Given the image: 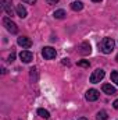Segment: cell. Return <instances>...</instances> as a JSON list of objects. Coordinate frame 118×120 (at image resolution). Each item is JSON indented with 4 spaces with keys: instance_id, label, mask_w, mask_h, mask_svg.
<instances>
[{
    "instance_id": "9c48e42d",
    "label": "cell",
    "mask_w": 118,
    "mask_h": 120,
    "mask_svg": "<svg viewBox=\"0 0 118 120\" xmlns=\"http://www.w3.org/2000/svg\"><path fill=\"white\" fill-rule=\"evenodd\" d=\"M15 13H17V15L20 18H25L27 17V10H25V7L22 4H17L15 6Z\"/></svg>"
},
{
    "instance_id": "277c9868",
    "label": "cell",
    "mask_w": 118,
    "mask_h": 120,
    "mask_svg": "<svg viewBox=\"0 0 118 120\" xmlns=\"http://www.w3.org/2000/svg\"><path fill=\"white\" fill-rule=\"evenodd\" d=\"M42 56L46 60H52L57 56V52H56V49H53L52 46H45L43 50H42Z\"/></svg>"
},
{
    "instance_id": "ba28073f",
    "label": "cell",
    "mask_w": 118,
    "mask_h": 120,
    "mask_svg": "<svg viewBox=\"0 0 118 120\" xmlns=\"http://www.w3.org/2000/svg\"><path fill=\"white\" fill-rule=\"evenodd\" d=\"M101 90H103L104 94H107V95H115V94H117V90H115L111 84H103Z\"/></svg>"
},
{
    "instance_id": "cb8c5ba5",
    "label": "cell",
    "mask_w": 118,
    "mask_h": 120,
    "mask_svg": "<svg viewBox=\"0 0 118 120\" xmlns=\"http://www.w3.org/2000/svg\"><path fill=\"white\" fill-rule=\"evenodd\" d=\"M78 120H88L86 117H81V119H78Z\"/></svg>"
},
{
    "instance_id": "603a6c76",
    "label": "cell",
    "mask_w": 118,
    "mask_h": 120,
    "mask_svg": "<svg viewBox=\"0 0 118 120\" xmlns=\"http://www.w3.org/2000/svg\"><path fill=\"white\" fill-rule=\"evenodd\" d=\"M92 1H94V3H100L101 0H92Z\"/></svg>"
},
{
    "instance_id": "2e32d148",
    "label": "cell",
    "mask_w": 118,
    "mask_h": 120,
    "mask_svg": "<svg viewBox=\"0 0 118 120\" xmlns=\"http://www.w3.org/2000/svg\"><path fill=\"white\" fill-rule=\"evenodd\" d=\"M111 81L115 82L118 85V71H113V73H111Z\"/></svg>"
},
{
    "instance_id": "d4e9b609",
    "label": "cell",
    "mask_w": 118,
    "mask_h": 120,
    "mask_svg": "<svg viewBox=\"0 0 118 120\" xmlns=\"http://www.w3.org/2000/svg\"><path fill=\"white\" fill-rule=\"evenodd\" d=\"M117 61H118V55H117Z\"/></svg>"
},
{
    "instance_id": "e0dca14e",
    "label": "cell",
    "mask_w": 118,
    "mask_h": 120,
    "mask_svg": "<svg viewBox=\"0 0 118 120\" xmlns=\"http://www.w3.org/2000/svg\"><path fill=\"white\" fill-rule=\"evenodd\" d=\"M78 66H81V67H89V61L81 60V61H78Z\"/></svg>"
},
{
    "instance_id": "ac0fdd59",
    "label": "cell",
    "mask_w": 118,
    "mask_h": 120,
    "mask_svg": "<svg viewBox=\"0 0 118 120\" xmlns=\"http://www.w3.org/2000/svg\"><path fill=\"white\" fill-rule=\"evenodd\" d=\"M14 59H15V53H11V55L8 56V61L11 63V61H14Z\"/></svg>"
},
{
    "instance_id": "5bb4252c",
    "label": "cell",
    "mask_w": 118,
    "mask_h": 120,
    "mask_svg": "<svg viewBox=\"0 0 118 120\" xmlns=\"http://www.w3.org/2000/svg\"><path fill=\"white\" fill-rule=\"evenodd\" d=\"M53 15H54V18L61 20V18H64V17H65V11L60 8V10H56V11H54V14H53Z\"/></svg>"
},
{
    "instance_id": "9a60e30c",
    "label": "cell",
    "mask_w": 118,
    "mask_h": 120,
    "mask_svg": "<svg viewBox=\"0 0 118 120\" xmlns=\"http://www.w3.org/2000/svg\"><path fill=\"white\" fill-rule=\"evenodd\" d=\"M107 119H108V116H107V112L106 110H100L97 113V120H107Z\"/></svg>"
},
{
    "instance_id": "7a4b0ae2",
    "label": "cell",
    "mask_w": 118,
    "mask_h": 120,
    "mask_svg": "<svg viewBox=\"0 0 118 120\" xmlns=\"http://www.w3.org/2000/svg\"><path fill=\"white\" fill-rule=\"evenodd\" d=\"M3 25L6 27V30L8 31V32H11V34H17V32H18L17 24H15L14 21H11L8 17H4V18H3Z\"/></svg>"
},
{
    "instance_id": "44dd1931",
    "label": "cell",
    "mask_w": 118,
    "mask_h": 120,
    "mask_svg": "<svg viewBox=\"0 0 118 120\" xmlns=\"http://www.w3.org/2000/svg\"><path fill=\"white\" fill-rule=\"evenodd\" d=\"M113 106H114L115 109H118V99H115V101H114V103H113Z\"/></svg>"
},
{
    "instance_id": "ffe728a7",
    "label": "cell",
    "mask_w": 118,
    "mask_h": 120,
    "mask_svg": "<svg viewBox=\"0 0 118 120\" xmlns=\"http://www.w3.org/2000/svg\"><path fill=\"white\" fill-rule=\"evenodd\" d=\"M22 1H25V3H28V4H35V3H36V0H22Z\"/></svg>"
},
{
    "instance_id": "5b68a950",
    "label": "cell",
    "mask_w": 118,
    "mask_h": 120,
    "mask_svg": "<svg viewBox=\"0 0 118 120\" xmlns=\"http://www.w3.org/2000/svg\"><path fill=\"white\" fill-rule=\"evenodd\" d=\"M20 59L22 60L24 63H31V61L33 60V55L31 53L29 50H22V52L20 53Z\"/></svg>"
},
{
    "instance_id": "4fadbf2b",
    "label": "cell",
    "mask_w": 118,
    "mask_h": 120,
    "mask_svg": "<svg viewBox=\"0 0 118 120\" xmlns=\"http://www.w3.org/2000/svg\"><path fill=\"white\" fill-rule=\"evenodd\" d=\"M38 115H39L42 119H45V120H47L49 117H50V113H49L46 109H38Z\"/></svg>"
},
{
    "instance_id": "8fae6325",
    "label": "cell",
    "mask_w": 118,
    "mask_h": 120,
    "mask_svg": "<svg viewBox=\"0 0 118 120\" xmlns=\"http://www.w3.org/2000/svg\"><path fill=\"white\" fill-rule=\"evenodd\" d=\"M71 8L74 11H81L83 8V4H82V1H72L71 3Z\"/></svg>"
},
{
    "instance_id": "8992f818",
    "label": "cell",
    "mask_w": 118,
    "mask_h": 120,
    "mask_svg": "<svg viewBox=\"0 0 118 120\" xmlns=\"http://www.w3.org/2000/svg\"><path fill=\"white\" fill-rule=\"evenodd\" d=\"M17 42H18V45L22 46V48H31V46H32V41H31L29 38H27V36H20Z\"/></svg>"
},
{
    "instance_id": "7402d4cb",
    "label": "cell",
    "mask_w": 118,
    "mask_h": 120,
    "mask_svg": "<svg viewBox=\"0 0 118 120\" xmlns=\"http://www.w3.org/2000/svg\"><path fill=\"white\" fill-rule=\"evenodd\" d=\"M62 63H64V64H67V66H68V64H69V60H68V59H62Z\"/></svg>"
},
{
    "instance_id": "52a82bcc",
    "label": "cell",
    "mask_w": 118,
    "mask_h": 120,
    "mask_svg": "<svg viewBox=\"0 0 118 120\" xmlns=\"http://www.w3.org/2000/svg\"><path fill=\"white\" fill-rule=\"evenodd\" d=\"M86 99L89 102H93V101H97L99 99V91L97 90H89L86 92Z\"/></svg>"
},
{
    "instance_id": "7c38bea8",
    "label": "cell",
    "mask_w": 118,
    "mask_h": 120,
    "mask_svg": "<svg viewBox=\"0 0 118 120\" xmlns=\"http://www.w3.org/2000/svg\"><path fill=\"white\" fill-rule=\"evenodd\" d=\"M90 52H92L90 45H89L88 42H83V43H82V50H81V53H82V55H89Z\"/></svg>"
},
{
    "instance_id": "30bf717a",
    "label": "cell",
    "mask_w": 118,
    "mask_h": 120,
    "mask_svg": "<svg viewBox=\"0 0 118 120\" xmlns=\"http://www.w3.org/2000/svg\"><path fill=\"white\" fill-rule=\"evenodd\" d=\"M1 7H3V10H4L8 15L13 14V10H11V1H10V0H1Z\"/></svg>"
},
{
    "instance_id": "6da1fadb",
    "label": "cell",
    "mask_w": 118,
    "mask_h": 120,
    "mask_svg": "<svg viewBox=\"0 0 118 120\" xmlns=\"http://www.w3.org/2000/svg\"><path fill=\"white\" fill-rule=\"evenodd\" d=\"M114 46H115V42H114L111 38H104V39L99 43L100 50H101L103 53H106V55L111 53V52L114 50Z\"/></svg>"
},
{
    "instance_id": "d6986e66",
    "label": "cell",
    "mask_w": 118,
    "mask_h": 120,
    "mask_svg": "<svg viewBox=\"0 0 118 120\" xmlns=\"http://www.w3.org/2000/svg\"><path fill=\"white\" fill-rule=\"evenodd\" d=\"M47 1V4H56V3H59V0H46Z\"/></svg>"
},
{
    "instance_id": "3957f363",
    "label": "cell",
    "mask_w": 118,
    "mask_h": 120,
    "mask_svg": "<svg viewBox=\"0 0 118 120\" xmlns=\"http://www.w3.org/2000/svg\"><path fill=\"white\" fill-rule=\"evenodd\" d=\"M103 78H104V70L96 68V70L92 73V75H90V82H92V84H97V82H100Z\"/></svg>"
}]
</instances>
